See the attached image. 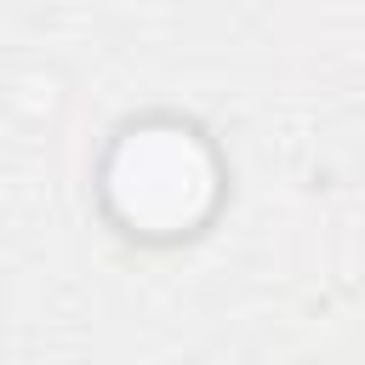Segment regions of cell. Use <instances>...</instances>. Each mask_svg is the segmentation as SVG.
Returning <instances> with one entry per match:
<instances>
[{
    "label": "cell",
    "mask_w": 365,
    "mask_h": 365,
    "mask_svg": "<svg viewBox=\"0 0 365 365\" xmlns=\"http://www.w3.org/2000/svg\"><path fill=\"white\" fill-rule=\"evenodd\" d=\"M222 200L217 148L182 120H137L103 160V205L143 240L194 234Z\"/></svg>",
    "instance_id": "6da1fadb"
}]
</instances>
